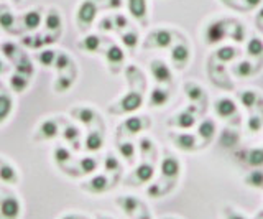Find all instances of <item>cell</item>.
<instances>
[{"label":"cell","instance_id":"1","mask_svg":"<svg viewBox=\"0 0 263 219\" xmlns=\"http://www.w3.org/2000/svg\"><path fill=\"white\" fill-rule=\"evenodd\" d=\"M143 105V96L138 91H130L125 96L119 99L115 104H112L109 109V114H132L138 111Z\"/></svg>","mask_w":263,"mask_h":219},{"label":"cell","instance_id":"2","mask_svg":"<svg viewBox=\"0 0 263 219\" xmlns=\"http://www.w3.org/2000/svg\"><path fill=\"white\" fill-rule=\"evenodd\" d=\"M97 10L99 7L96 5L94 0H82L81 5L78 7V13H76V23L81 33H86V31L92 27V23L97 17Z\"/></svg>","mask_w":263,"mask_h":219},{"label":"cell","instance_id":"3","mask_svg":"<svg viewBox=\"0 0 263 219\" xmlns=\"http://www.w3.org/2000/svg\"><path fill=\"white\" fill-rule=\"evenodd\" d=\"M22 214V203L13 193H5L0 198V219H18Z\"/></svg>","mask_w":263,"mask_h":219},{"label":"cell","instance_id":"4","mask_svg":"<svg viewBox=\"0 0 263 219\" xmlns=\"http://www.w3.org/2000/svg\"><path fill=\"white\" fill-rule=\"evenodd\" d=\"M150 125V120L146 117H140V116H132L125 119L123 122L117 127V139H120L122 135H137Z\"/></svg>","mask_w":263,"mask_h":219},{"label":"cell","instance_id":"5","mask_svg":"<svg viewBox=\"0 0 263 219\" xmlns=\"http://www.w3.org/2000/svg\"><path fill=\"white\" fill-rule=\"evenodd\" d=\"M60 119H46L40 124L36 134L33 135V140L41 142V140H53L61 134L60 131Z\"/></svg>","mask_w":263,"mask_h":219},{"label":"cell","instance_id":"6","mask_svg":"<svg viewBox=\"0 0 263 219\" xmlns=\"http://www.w3.org/2000/svg\"><path fill=\"white\" fill-rule=\"evenodd\" d=\"M41 22H43V9L41 7H35V9H30L28 12H25L22 17H20V30L25 31H33V30H38Z\"/></svg>","mask_w":263,"mask_h":219},{"label":"cell","instance_id":"7","mask_svg":"<svg viewBox=\"0 0 263 219\" xmlns=\"http://www.w3.org/2000/svg\"><path fill=\"white\" fill-rule=\"evenodd\" d=\"M104 56H105L107 64L110 66V72L117 75L119 68L123 64V61H125V51L122 50V46L115 45V43H110L104 50Z\"/></svg>","mask_w":263,"mask_h":219},{"label":"cell","instance_id":"8","mask_svg":"<svg viewBox=\"0 0 263 219\" xmlns=\"http://www.w3.org/2000/svg\"><path fill=\"white\" fill-rule=\"evenodd\" d=\"M173 43V33L170 30H164V28H160V30H155L152 31L150 35H148V40L145 42V48H170Z\"/></svg>","mask_w":263,"mask_h":219},{"label":"cell","instance_id":"9","mask_svg":"<svg viewBox=\"0 0 263 219\" xmlns=\"http://www.w3.org/2000/svg\"><path fill=\"white\" fill-rule=\"evenodd\" d=\"M110 188H112V185L105 175H96L90 178V180L81 183V190L87 191L89 194H102L105 191H109Z\"/></svg>","mask_w":263,"mask_h":219},{"label":"cell","instance_id":"10","mask_svg":"<svg viewBox=\"0 0 263 219\" xmlns=\"http://www.w3.org/2000/svg\"><path fill=\"white\" fill-rule=\"evenodd\" d=\"M153 176H155V168H153V165L143 161V163H140L134 170V173H132V176L128 178L125 183L127 185H143V183L152 181Z\"/></svg>","mask_w":263,"mask_h":219},{"label":"cell","instance_id":"11","mask_svg":"<svg viewBox=\"0 0 263 219\" xmlns=\"http://www.w3.org/2000/svg\"><path fill=\"white\" fill-rule=\"evenodd\" d=\"M150 71H152L153 79L158 84H170L173 81V75H171L170 66L161 60H153L150 63Z\"/></svg>","mask_w":263,"mask_h":219},{"label":"cell","instance_id":"12","mask_svg":"<svg viewBox=\"0 0 263 219\" xmlns=\"http://www.w3.org/2000/svg\"><path fill=\"white\" fill-rule=\"evenodd\" d=\"M104 147V129H90L84 139V150L96 153Z\"/></svg>","mask_w":263,"mask_h":219},{"label":"cell","instance_id":"13","mask_svg":"<svg viewBox=\"0 0 263 219\" xmlns=\"http://www.w3.org/2000/svg\"><path fill=\"white\" fill-rule=\"evenodd\" d=\"M45 30L49 31L54 36H60L61 30H63V17L61 13L58 12V9H49L45 15Z\"/></svg>","mask_w":263,"mask_h":219},{"label":"cell","instance_id":"14","mask_svg":"<svg viewBox=\"0 0 263 219\" xmlns=\"http://www.w3.org/2000/svg\"><path fill=\"white\" fill-rule=\"evenodd\" d=\"M160 170H161V175L164 178H168V180H176L179 172H181V163H179V160L176 157L166 155L161 160Z\"/></svg>","mask_w":263,"mask_h":219},{"label":"cell","instance_id":"15","mask_svg":"<svg viewBox=\"0 0 263 219\" xmlns=\"http://www.w3.org/2000/svg\"><path fill=\"white\" fill-rule=\"evenodd\" d=\"M102 42H104V38L99 35H86L78 43V48L81 51H86V53H99V51H102Z\"/></svg>","mask_w":263,"mask_h":219},{"label":"cell","instance_id":"16","mask_svg":"<svg viewBox=\"0 0 263 219\" xmlns=\"http://www.w3.org/2000/svg\"><path fill=\"white\" fill-rule=\"evenodd\" d=\"M170 139L173 140V143L176 145L179 150H184V152H191L196 149V137L191 134H170Z\"/></svg>","mask_w":263,"mask_h":219},{"label":"cell","instance_id":"17","mask_svg":"<svg viewBox=\"0 0 263 219\" xmlns=\"http://www.w3.org/2000/svg\"><path fill=\"white\" fill-rule=\"evenodd\" d=\"M15 25H16V19L12 13L10 7L5 4H0V27H2L8 33H15Z\"/></svg>","mask_w":263,"mask_h":219},{"label":"cell","instance_id":"18","mask_svg":"<svg viewBox=\"0 0 263 219\" xmlns=\"http://www.w3.org/2000/svg\"><path fill=\"white\" fill-rule=\"evenodd\" d=\"M74 81H76V71L69 72V75H68V72H63V75H60V76L56 78L54 84H53L54 93H56V94H64V93H68L69 89L72 87Z\"/></svg>","mask_w":263,"mask_h":219},{"label":"cell","instance_id":"19","mask_svg":"<svg viewBox=\"0 0 263 219\" xmlns=\"http://www.w3.org/2000/svg\"><path fill=\"white\" fill-rule=\"evenodd\" d=\"M115 147H117V152H119V155H122L123 160H127V163H134V160H135V155H137V147H135V143L134 142H130V140H119L115 142Z\"/></svg>","mask_w":263,"mask_h":219},{"label":"cell","instance_id":"20","mask_svg":"<svg viewBox=\"0 0 263 219\" xmlns=\"http://www.w3.org/2000/svg\"><path fill=\"white\" fill-rule=\"evenodd\" d=\"M130 15L142 25H146V0H128Z\"/></svg>","mask_w":263,"mask_h":219},{"label":"cell","instance_id":"21","mask_svg":"<svg viewBox=\"0 0 263 219\" xmlns=\"http://www.w3.org/2000/svg\"><path fill=\"white\" fill-rule=\"evenodd\" d=\"M170 125H178L181 129H191L194 127L196 124V117H194V107H189L183 112H179V114L176 116V119H173L168 122Z\"/></svg>","mask_w":263,"mask_h":219},{"label":"cell","instance_id":"22","mask_svg":"<svg viewBox=\"0 0 263 219\" xmlns=\"http://www.w3.org/2000/svg\"><path fill=\"white\" fill-rule=\"evenodd\" d=\"M224 38H226V28L222 25V22L212 23V25H209L208 30H205V42L209 45H216Z\"/></svg>","mask_w":263,"mask_h":219},{"label":"cell","instance_id":"23","mask_svg":"<svg viewBox=\"0 0 263 219\" xmlns=\"http://www.w3.org/2000/svg\"><path fill=\"white\" fill-rule=\"evenodd\" d=\"M171 61L175 63V66H178V68L186 66L189 61V48L183 43L175 45L171 50Z\"/></svg>","mask_w":263,"mask_h":219},{"label":"cell","instance_id":"24","mask_svg":"<svg viewBox=\"0 0 263 219\" xmlns=\"http://www.w3.org/2000/svg\"><path fill=\"white\" fill-rule=\"evenodd\" d=\"M20 180L18 172L7 161H0V181L7 185H16Z\"/></svg>","mask_w":263,"mask_h":219},{"label":"cell","instance_id":"25","mask_svg":"<svg viewBox=\"0 0 263 219\" xmlns=\"http://www.w3.org/2000/svg\"><path fill=\"white\" fill-rule=\"evenodd\" d=\"M61 137L64 142H68L74 150H79V139H81V131L72 124H66L64 129L61 131Z\"/></svg>","mask_w":263,"mask_h":219},{"label":"cell","instance_id":"26","mask_svg":"<svg viewBox=\"0 0 263 219\" xmlns=\"http://www.w3.org/2000/svg\"><path fill=\"white\" fill-rule=\"evenodd\" d=\"M69 114H71L72 119H78L79 122H82V124L87 125V127L92 125V120L97 117L96 111L89 109V107H76V109H71Z\"/></svg>","mask_w":263,"mask_h":219},{"label":"cell","instance_id":"27","mask_svg":"<svg viewBox=\"0 0 263 219\" xmlns=\"http://www.w3.org/2000/svg\"><path fill=\"white\" fill-rule=\"evenodd\" d=\"M33 71H35V68H33L31 60L28 58L27 54L22 53L18 58L15 60V72H18V75L30 79L33 76Z\"/></svg>","mask_w":263,"mask_h":219},{"label":"cell","instance_id":"28","mask_svg":"<svg viewBox=\"0 0 263 219\" xmlns=\"http://www.w3.org/2000/svg\"><path fill=\"white\" fill-rule=\"evenodd\" d=\"M170 101V91H166V87L156 86L152 89L150 93V105L152 107H161Z\"/></svg>","mask_w":263,"mask_h":219},{"label":"cell","instance_id":"29","mask_svg":"<svg viewBox=\"0 0 263 219\" xmlns=\"http://www.w3.org/2000/svg\"><path fill=\"white\" fill-rule=\"evenodd\" d=\"M216 112L220 117H232L237 112V105L232 99H229V97H222V99L216 102Z\"/></svg>","mask_w":263,"mask_h":219},{"label":"cell","instance_id":"30","mask_svg":"<svg viewBox=\"0 0 263 219\" xmlns=\"http://www.w3.org/2000/svg\"><path fill=\"white\" fill-rule=\"evenodd\" d=\"M115 203H117V206H119L125 214H128V216H132L140 206H142V203H140V201H138L137 198H134V196H122V198H117V199H115Z\"/></svg>","mask_w":263,"mask_h":219},{"label":"cell","instance_id":"31","mask_svg":"<svg viewBox=\"0 0 263 219\" xmlns=\"http://www.w3.org/2000/svg\"><path fill=\"white\" fill-rule=\"evenodd\" d=\"M8 84H10L12 91H15V93H23V91H27V87L30 84V79L13 71L12 75H10V78H8Z\"/></svg>","mask_w":263,"mask_h":219},{"label":"cell","instance_id":"32","mask_svg":"<svg viewBox=\"0 0 263 219\" xmlns=\"http://www.w3.org/2000/svg\"><path fill=\"white\" fill-rule=\"evenodd\" d=\"M76 64H74V61L71 60V56L68 54V53H64V51H61V53H58L56 54V60H54V64H53V68L60 72V75H63V72L66 71V69H71V68H74Z\"/></svg>","mask_w":263,"mask_h":219},{"label":"cell","instance_id":"33","mask_svg":"<svg viewBox=\"0 0 263 219\" xmlns=\"http://www.w3.org/2000/svg\"><path fill=\"white\" fill-rule=\"evenodd\" d=\"M12 107H13V101L10 94L5 91H0V122L10 116Z\"/></svg>","mask_w":263,"mask_h":219},{"label":"cell","instance_id":"34","mask_svg":"<svg viewBox=\"0 0 263 219\" xmlns=\"http://www.w3.org/2000/svg\"><path fill=\"white\" fill-rule=\"evenodd\" d=\"M120 40H122V45L127 48L130 53H134L138 46V33L135 30H130V31H122L120 33Z\"/></svg>","mask_w":263,"mask_h":219},{"label":"cell","instance_id":"35","mask_svg":"<svg viewBox=\"0 0 263 219\" xmlns=\"http://www.w3.org/2000/svg\"><path fill=\"white\" fill-rule=\"evenodd\" d=\"M79 168H81V175H90V173H94L96 170L99 168V158L96 157H82L79 160Z\"/></svg>","mask_w":263,"mask_h":219},{"label":"cell","instance_id":"36","mask_svg":"<svg viewBox=\"0 0 263 219\" xmlns=\"http://www.w3.org/2000/svg\"><path fill=\"white\" fill-rule=\"evenodd\" d=\"M0 51H2L5 58L10 60L12 63H15V60L22 54V50L18 48V45H15L13 42H4L0 45Z\"/></svg>","mask_w":263,"mask_h":219},{"label":"cell","instance_id":"37","mask_svg":"<svg viewBox=\"0 0 263 219\" xmlns=\"http://www.w3.org/2000/svg\"><path fill=\"white\" fill-rule=\"evenodd\" d=\"M184 93L187 96V99L193 101V102H201L204 99L202 87L199 84H196V83H186L184 84Z\"/></svg>","mask_w":263,"mask_h":219},{"label":"cell","instance_id":"38","mask_svg":"<svg viewBox=\"0 0 263 219\" xmlns=\"http://www.w3.org/2000/svg\"><path fill=\"white\" fill-rule=\"evenodd\" d=\"M197 134H199L202 140H211L214 134H216V124H214V120H211V119L202 120L199 127H197Z\"/></svg>","mask_w":263,"mask_h":219},{"label":"cell","instance_id":"39","mask_svg":"<svg viewBox=\"0 0 263 219\" xmlns=\"http://www.w3.org/2000/svg\"><path fill=\"white\" fill-rule=\"evenodd\" d=\"M56 51L51 50V48H45V50H41L38 54H36V61L41 64V66L45 68H53L54 64V60H56Z\"/></svg>","mask_w":263,"mask_h":219},{"label":"cell","instance_id":"40","mask_svg":"<svg viewBox=\"0 0 263 219\" xmlns=\"http://www.w3.org/2000/svg\"><path fill=\"white\" fill-rule=\"evenodd\" d=\"M104 168H105V172H109V173H120V161L119 158L114 155L112 152L109 153H105V157H104Z\"/></svg>","mask_w":263,"mask_h":219},{"label":"cell","instance_id":"41","mask_svg":"<svg viewBox=\"0 0 263 219\" xmlns=\"http://www.w3.org/2000/svg\"><path fill=\"white\" fill-rule=\"evenodd\" d=\"M245 161L250 167H263V149H252L247 152Z\"/></svg>","mask_w":263,"mask_h":219},{"label":"cell","instance_id":"42","mask_svg":"<svg viewBox=\"0 0 263 219\" xmlns=\"http://www.w3.org/2000/svg\"><path fill=\"white\" fill-rule=\"evenodd\" d=\"M245 185L252 188H263V172L261 170H253L245 176Z\"/></svg>","mask_w":263,"mask_h":219},{"label":"cell","instance_id":"43","mask_svg":"<svg viewBox=\"0 0 263 219\" xmlns=\"http://www.w3.org/2000/svg\"><path fill=\"white\" fill-rule=\"evenodd\" d=\"M54 161L60 167H64V163L66 161H69L71 158H72V155H71V152L66 149V147H63V145H58V147L54 149Z\"/></svg>","mask_w":263,"mask_h":219},{"label":"cell","instance_id":"44","mask_svg":"<svg viewBox=\"0 0 263 219\" xmlns=\"http://www.w3.org/2000/svg\"><path fill=\"white\" fill-rule=\"evenodd\" d=\"M235 50L232 46H222L217 50L216 56H217V60H220L222 63H229V61H232L235 58Z\"/></svg>","mask_w":263,"mask_h":219},{"label":"cell","instance_id":"45","mask_svg":"<svg viewBox=\"0 0 263 219\" xmlns=\"http://www.w3.org/2000/svg\"><path fill=\"white\" fill-rule=\"evenodd\" d=\"M247 53L250 56H260L263 53V42L258 38H252L247 45Z\"/></svg>","mask_w":263,"mask_h":219},{"label":"cell","instance_id":"46","mask_svg":"<svg viewBox=\"0 0 263 219\" xmlns=\"http://www.w3.org/2000/svg\"><path fill=\"white\" fill-rule=\"evenodd\" d=\"M234 72L238 78H247V76H250L253 72V68H252V64L249 61H240L234 68Z\"/></svg>","mask_w":263,"mask_h":219},{"label":"cell","instance_id":"47","mask_svg":"<svg viewBox=\"0 0 263 219\" xmlns=\"http://www.w3.org/2000/svg\"><path fill=\"white\" fill-rule=\"evenodd\" d=\"M110 19H112V23H114L115 31H120V33H122V31L128 27V19L125 17V15H122V13H115L114 17H110Z\"/></svg>","mask_w":263,"mask_h":219},{"label":"cell","instance_id":"48","mask_svg":"<svg viewBox=\"0 0 263 219\" xmlns=\"http://www.w3.org/2000/svg\"><path fill=\"white\" fill-rule=\"evenodd\" d=\"M237 140H238V137H237L232 131H224V134H222V137H220L222 147H227V149L234 147Z\"/></svg>","mask_w":263,"mask_h":219},{"label":"cell","instance_id":"49","mask_svg":"<svg viewBox=\"0 0 263 219\" xmlns=\"http://www.w3.org/2000/svg\"><path fill=\"white\" fill-rule=\"evenodd\" d=\"M240 102L245 105V107H253L255 102H257V94L253 91H245L240 96Z\"/></svg>","mask_w":263,"mask_h":219},{"label":"cell","instance_id":"50","mask_svg":"<svg viewBox=\"0 0 263 219\" xmlns=\"http://www.w3.org/2000/svg\"><path fill=\"white\" fill-rule=\"evenodd\" d=\"M138 149L143 155H148V153L153 150V142L148 139V137H142V139L138 140Z\"/></svg>","mask_w":263,"mask_h":219},{"label":"cell","instance_id":"51","mask_svg":"<svg viewBox=\"0 0 263 219\" xmlns=\"http://www.w3.org/2000/svg\"><path fill=\"white\" fill-rule=\"evenodd\" d=\"M97 28L101 30V31H114V30H115L110 17H104V19H101V22H99Z\"/></svg>","mask_w":263,"mask_h":219},{"label":"cell","instance_id":"52","mask_svg":"<svg viewBox=\"0 0 263 219\" xmlns=\"http://www.w3.org/2000/svg\"><path fill=\"white\" fill-rule=\"evenodd\" d=\"M249 129L252 132H258L261 129V117L258 116H250L249 119Z\"/></svg>","mask_w":263,"mask_h":219},{"label":"cell","instance_id":"53","mask_svg":"<svg viewBox=\"0 0 263 219\" xmlns=\"http://www.w3.org/2000/svg\"><path fill=\"white\" fill-rule=\"evenodd\" d=\"M232 38L235 40V42H242V40H243V28H242V25L235 27L234 33H232Z\"/></svg>","mask_w":263,"mask_h":219},{"label":"cell","instance_id":"54","mask_svg":"<svg viewBox=\"0 0 263 219\" xmlns=\"http://www.w3.org/2000/svg\"><path fill=\"white\" fill-rule=\"evenodd\" d=\"M122 0H109V2L105 4V9H114V10H117L122 7Z\"/></svg>","mask_w":263,"mask_h":219},{"label":"cell","instance_id":"55","mask_svg":"<svg viewBox=\"0 0 263 219\" xmlns=\"http://www.w3.org/2000/svg\"><path fill=\"white\" fill-rule=\"evenodd\" d=\"M8 69H10V66H8V64L0 58V76H4V75H7L8 72Z\"/></svg>","mask_w":263,"mask_h":219},{"label":"cell","instance_id":"56","mask_svg":"<svg viewBox=\"0 0 263 219\" xmlns=\"http://www.w3.org/2000/svg\"><path fill=\"white\" fill-rule=\"evenodd\" d=\"M58 219H81V216L72 214V213H68V214H63L61 217H58Z\"/></svg>","mask_w":263,"mask_h":219},{"label":"cell","instance_id":"57","mask_svg":"<svg viewBox=\"0 0 263 219\" xmlns=\"http://www.w3.org/2000/svg\"><path fill=\"white\" fill-rule=\"evenodd\" d=\"M227 219H247V217L242 216L240 213H230V214L227 216Z\"/></svg>","mask_w":263,"mask_h":219},{"label":"cell","instance_id":"58","mask_svg":"<svg viewBox=\"0 0 263 219\" xmlns=\"http://www.w3.org/2000/svg\"><path fill=\"white\" fill-rule=\"evenodd\" d=\"M260 2H261V0H247V4H249V7H257Z\"/></svg>","mask_w":263,"mask_h":219},{"label":"cell","instance_id":"59","mask_svg":"<svg viewBox=\"0 0 263 219\" xmlns=\"http://www.w3.org/2000/svg\"><path fill=\"white\" fill-rule=\"evenodd\" d=\"M12 2H13V5H20L22 0H12Z\"/></svg>","mask_w":263,"mask_h":219},{"label":"cell","instance_id":"60","mask_svg":"<svg viewBox=\"0 0 263 219\" xmlns=\"http://www.w3.org/2000/svg\"><path fill=\"white\" fill-rule=\"evenodd\" d=\"M166 219H176V217H166Z\"/></svg>","mask_w":263,"mask_h":219},{"label":"cell","instance_id":"61","mask_svg":"<svg viewBox=\"0 0 263 219\" xmlns=\"http://www.w3.org/2000/svg\"><path fill=\"white\" fill-rule=\"evenodd\" d=\"M226 2H229V0H226Z\"/></svg>","mask_w":263,"mask_h":219}]
</instances>
